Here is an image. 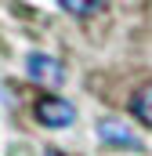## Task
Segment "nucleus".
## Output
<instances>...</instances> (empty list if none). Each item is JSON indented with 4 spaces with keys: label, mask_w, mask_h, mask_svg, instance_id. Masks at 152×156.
<instances>
[{
    "label": "nucleus",
    "mask_w": 152,
    "mask_h": 156,
    "mask_svg": "<svg viewBox=\"0 0 152 156\" xmlns=\"http://www.w3.org/2000/svg\"><path fill=\"white\" fill-rule=\"evenodd\" d=\"M26 73L43 87H62L65 83V66L58 58H51V55H40V51H33L26 58Z\"/></svg>",
    "instance_id": "nucleus-1"
},
{
    "label": "nucleus",
    "mask_w": 152,
    "mask_h": 156,
    "mask_svg": "<svg viewBox=\"0 0 152 156\" xmlns=\"http://www.w3.org/2000/svg\"><path fill=\"white\" fill-rule=\"evenodd\" d=\"M98 138L105 145H116V149H141V138L116 116H102L98 120Z\"/></svg>",
    "instance_id": "nucleus-2"
},
{
    "label": "nucleus",
    "mask_w": 152,
    "mask_h": 156,
    "mask_svg": "<svg viewBox=\"0 0 152 156\" xmlns=\"http://www.w3.org/2000/svg\"><path fill=\"white\" fill-rule=\"evenodd\" d=\"M36 120L43 123V127H69V123L76 120V109L65 102V98L47 94V98L36 102Z\"/></svg>",
    "instance_id": "nucleus-3"
},
{
    "label": "nucleus",
    "mask_w": 152,
    "mask_h": 156,
    "mask_svg": "<svg viewBox=\"0 0 152 156\" xmlns=\"http://www.w3.org/2000/svg\"><path fill=\"white\" fill-rule=\"evenodd\" d=\"M130 113L141 120L145 127H152V80H145V83L130 94Z\"/></svg>",
    "instance_id": "nucleus-4"
},
{
    "label": "nucleus",
    "mask_w": 152,
    "mask_h": 156,
    "mask_svg": "<svg viewBox=\"0 0 152 156\" xmlns=\"http://www.w3.org/2000/svg\"><path fill=\"white\" fill-rule=\"evenodd\" d=\"M58 7H62V11H69V15H80V18H87V15H98V11H105V4H94V0H62Z\"/></svg>",
    "instance_id": "nucleus-5"
},
{
    "label": "nucleus",
    "mask_w": 152,
    "mask_h": 156,
    "mask_svg": "<svg viewBox=\"0 0 152 156\" xmlns=\"http://www.w3.org/2000/svg\"><path fill=\"white\" fill-rule=\"evenodd\" d=\"M43 156H65V153H58V149H43Z\"/></svg>",
    "instance_id": "nucleus-6"
}]
</instances>
